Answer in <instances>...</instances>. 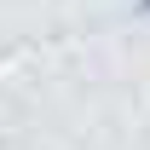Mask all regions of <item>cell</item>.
Listing matches in <instances>:
<instances>
[{
  "label": "cell",
  "instance_id": "obj_1",
  "mask_svg": "<svg viewBox=\"0 0 150 150\" xmlns=\"http://www.w3.org/2000/svg\"><path fill=\"white\" fill-rule=\"evenodd\" d=\"M139 12H150V0H139Z\"/></svg>",
  "mask_w": 150,
  "mask_h": 150
}]
</instances>
